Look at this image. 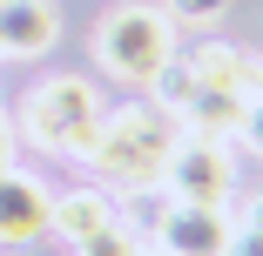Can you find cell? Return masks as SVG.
Segmentation results:
<instances>
[{"instance_id":"1","label":"cell","mask_w":263,"mask_h":256,"mask_svg":"<svg viewBox=\"0 0 263 256\" xmlns=\"http://www.w3.org/2000/svg\"><path fill=\"white\" fill-rule=\"evenodd\" d=\"M176 142H182L176 108H162V101L142 88L135 101H122V108L101 115L95 148H88L81 162L108 182V189H122V195H148V189H162V169L176 155Z\"/></svg>"},{"instance_id":"2","label":"cell","mask_w":263,"mask_h":256,"mask_svg":"<svg viewBox=\"0 0 263 256\" xmlns=\"http://www.w3.org/2000/svg\"><path fill=\"white\" fill-rule=\"evenodd\" d=\"M95 61L101 74H115L122 88H148L176 61V21L162 7H142V0H122V7L101 14L95 27Z\"/></svg>"},{"instance_id":"3","label":"cell","mask_w":263,"mask_h":256,"mask_svg":"<svg viewBox=\"0 0 263 256\" xmlns=\"http://www.w3.org/2000/svg\"><path fill=\"white\" fill-rule=\"evenodd\" d=\"M101 115H108V108H101L95 81H81V74H54V81H41V88L21 101V135H27L34 148H47V155L81 162L88 148H95Z\"/></svg>"},{"instance_id":"4","label":"cell","mask_w":263,"mask_h":256,"mask_svg":"<svg viewBox=\"0 0 263 256\" xmlns=\"http://www.w3.org/2000/svg\"><path fill=\"white\" fill-rule=\"evenodd\" d=\"M155 223H148V243L169 249V256H223L230 236H236V216L223 209V202H176L155 189Z\"/></svg>"},{"instance_id":"5","label":"cell","mask_w":263,"mask_h":256,"mask_svg":"<svg viewBox=\"0 0 263 256\" xmlns=\"http://www.w3.org/2000/svg\"><path fill=\"white\" fill-rule=\"evenodd\" d=\"M236 142H209V135H189L176 142V155L162 169V195L176 202H230L236 195V155H230Z\"/></svg>"},{"instance_id":"6","label":"cell","mask_w":263,"mask_h":256,"mask_svg":"<svg viewBox=\"0 0 263 256\" xmlns=\"http://www.w3.org/2000/svg\"><path fill=\"white\" fill-rule=\"evenodd\" d=\"M47 216H54V189L27 169H0V243L47 236Z\"/></svg>"},{"instance_id":"7","label":"cell","mask_w":263,"mask_h":256,"mask_svg":"<svg viewBox=\"0 0 263 256\" xmlns=\"http://www.w3.org/2000/svg\"><path fill=\"white\" fill-rule=\"evenodd\" d=\"M61 41L54 0H0V61H34Z\"/></svg>"},{"instance_id":"8","label":"cell","mask_w":263,"mask_h":256,"mask_svg":"<svg viewBox=\"0 0 263 256\" xmlns=\"http://www.w3.org/2000/svg\"><path fill=\"white\" fill-rule=\"evenodd\" d=\"M176 61L189 68L196 88H223V94H243L250 101L256 54H243V47H230V41H196V47H176Z\"/></svg>"},{"instance_id":"9","label":"cell","mask_w":263,"mask_h":256,"mask_svg":"<svg viewBox=\"0 0 263 256\" xmlns=\"http://www.w3.org/2000/svg\"><path fill=\"white\" fill-rule=\"evenodd\" d=\"M122 209H115V189L108 182H81V189H61L54 195V216H47V229H54L61 243H81L95 229H108Z\"/></svg>"},{"instance_id":"10","label":"cell","mask_w":263,"mask_h":256,"mask_svg":"<svg viewBox=\"0 0 263 256\" xmlns=\"http://www.w3.org/2000/svg\"><path fill=\"white\" fill-rule=\"evenodd\" d=\"M74 256H142L148 249V236L128 223V216H115L108 229H95V236H81V243H68Z\"/></svg>"},{"instance_id":"11","label":"cell","mask_w":263,"mask_h":256,"mask_svg":"<svg viewBox=\"0 0 263 256\" xmlns=\"http://www.w3.org/2000/svg\"><path fill=\"white\" fill-rule=\"evenodd\" d=\"M230 0H162V14L169 21H189V27H209V21H223Z\"/></svg>"},{"instance_id":"12","label":"cell","mask_w":263,"mask_h":256,"mask_svg":"<svg viewBox=\"0 0 263 256\" xmlns=\"http://www.w3.org/2000/svg\"><path fill=\"white\" fill-rule=\"evenodd\" d=\"M223 256H263V229L250 223V216H236V236H230V249Z\"/></svg>"},{"instance_id":"13","label":"cell","mask_w":263,"mask_h":256,"mask_svg":"<svg viewBox=\"0 0 263 256\" xmlns=\"http://www.w3.org/2000/svg\"><path fill=\"white\" fill-rule=\"evenodd\" d=\"M236 142H250V155H263V101H250V115H243V135Z\"/></svg>"},{"instance_id":"14","label":"cell","mask_w":263,"mask_h":256,"mask_svg":"<svg viewBox=\"0 0 263 256\" xmlns=\"http://www.w3.org/2000/svg\"><path fill=\"white\" fill-rule=\"evenodd\" d=\"M14 142H21V128H14L7 108H0V169H14Z\"/></svg>"},{"instance_id":"15","label":"cell","mask_w":263,"mask_h":256,"mask_svg":"<svg viewBox=\"0 0 263 256\" xmlns=\"http://www.w3.org/2000/svg\"><path fill=\"white\" fill-rule=\"evenodd\" d=\"M243 216H250V223L263 229V195H250V209H243Z\"/></svg>"},{"instance_id":"16","label":"cell","mask_w":263,"mask_h":256,"mask_svg":"<svg viewBox=\"0 0 263 256\" xmlns=\"http://www.w3.org/2000/svg\"><path fill=\"white\" fill-rule=\"evenodd\" d=\"M142 256H169V249H155V243H148V249H142Z\"/></svg>"}]
</instances>
